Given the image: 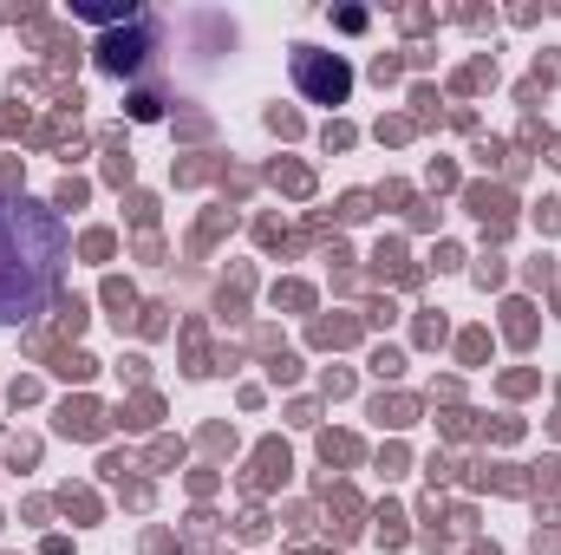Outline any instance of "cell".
<instances>
[{"label": "cell", "mask_w": 561, "mask_h": 555, "mask_svg": "<svg viewBox=\"0 0 561 555\" xmlns=\"http://www.w3.org/2000/svg\"><path fill=\"white\" fill-rule=\"evenodd\" d=\"M66 275V229L39 196L0 190V327L46 314Z\"/></svg>", "instance_id": "cell-1"}, {"label": "cell", "mask_w": 561, "mask_h": 555, "mask_svg": "<svg viewBox=\"0 0 561 555\" xmlns=\"http://www.w3.org/2000/svg\"><path fill=\"white\" fill-rule=\"evenodd\" d=\"M287 72H294V92H300L307 105H346V99H353V66H346L340 53H320V46H294Z\"/></svg>", "instance_id": "cell-2"}, {"label": "cell", "mask_w": 561, "mask_h": 555, "mask_svg": "<svg viewBox=\"0 0 561 555\" xmlns=\"http://www.w3.org/2000/svg\"><path fill=\"white\" fill-rule=\"evenodd\" d=\"M144 53H150V13L131 20V33H105L99 39V72H112V79H125V72H138Z\"/></svg>", "instance_id": "cell-3"}]
</instances>
